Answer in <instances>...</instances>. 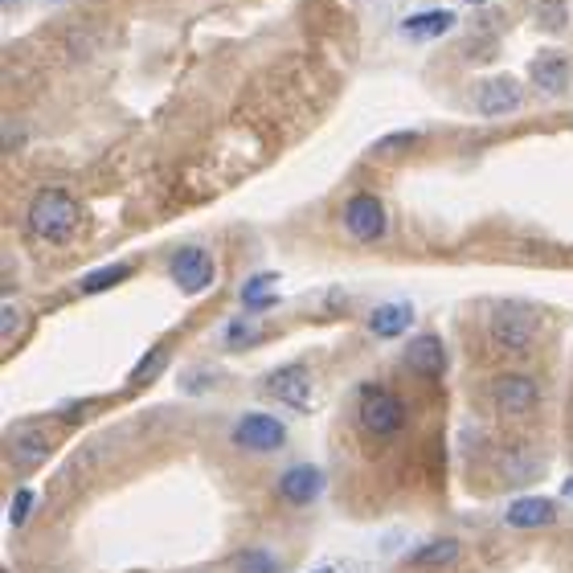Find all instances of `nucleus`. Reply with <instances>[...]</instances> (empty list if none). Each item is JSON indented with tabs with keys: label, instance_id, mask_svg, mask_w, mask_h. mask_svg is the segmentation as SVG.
<instances>
[{
	"label": "nucleus",
	"instance_id": "nucleus-1",
	"mask_svg": "<svg viewBox=\"0 0 573 573\" xmlns=\"http://www.w3.org/2000/svg\"><path fill=\"white\" fill-rule=\"evenodd\" d=\"M29 230L41 238V242H50V246H66L82 222V209L78 201L66 193V189H41L33 201H29Z\"/></svg>",
	"mask_w": 573,
	"mask_h": 573
},
{
	"label": "nucleus",
	"instance_id": "nucleus-2",
	"mask_svg": "<svg viewBox=\"0 0 573 573\" xmlns=\"http://www.w3.org/2000/svg\"><path fill=\"white\" fill-rule=\"evenodd\" d=\"M357 422L377 434V438H389V434H398L406 426V406L393 398L389 389L381 385H365L361 389V398H357Z\"/></svg>",
	"mask_w": 573,
	"mask_h": 573
},
{
	"label": "nucleus",
	"instance_id": "nucleus-3",
	"mask_svg": "<svg viewBox=\"0 0 573 573\" xmlns=\"http://www.w3.org/2000/svg\"><path fill=\"white\" fill-rule=\"evenodd\" d=\"M492 336H496V344L500 348H508V352H524L528 344L537 340V332H541V320H537V312L533 307H524V303H500L496 312H492Z\"/></svg>",
	"mask_w": 573,
	"mask_h": 573
},
{
	"label": "nucleus",
	"instance_id": "nucleus-4",
	"mask_svg": "<svg viewBox=\"0 0 573 573\" xmlns=\"http://www.w3.org/2000/svg\"><path fill=\"white\" fill-rule=\"evenodd\" d=\"M168 271H172V283L181 287L185 295H201L213 283V258H209L205 246H181L172 254Z\"/></svg>",
	"mask_w": 573,
	"mask_h": 573
},
{
	"label": "nucleus",
	"instance_id": "nucleus-5",
	"mask_svg": "<svg viewBox=\"0 0 573 573\" xmlns=\"http://www.w3.org/2000/svg\"><path fill=\"white\" fill-rule=\"evenodd\" d=\"M492 402H496V410H500V414L520 418V414H528V410H537L541 389H537V381H533V377L500 373V377L492 381Z\"/></svg>",
	"mask_w": 573,
	"mask_h": 573
},
{
	"label": "nucleus",
	"instance_id": "nucleus-6",
	"mask_svg": "<svg viewBox=\"0 0 573 573\" xmlns=\"http://www.w3.org/2000/svg\"><path fill=\"white\" fill-rule=\"evenodd\" d=\"M287 443V426L271 414H242L234 426V447L242 451H279Z\"/></svg>",
	"mask_w": 573,
	"mask_h": 573
},
{
	"label": "nucleus",
	"instance_id": "nucleus-7",
	"mask_svg": "<svg viewBox=\"0 0 573 573\" xmlns=\"http://www.w3.org/2000/svg\"><path fill=\"white\" fill-rule=\"evenodd\" d=\"M389 226L385 217V205L373 197V193H357L348 205H344V230L357 238V242H377Z\"/></svg>",
	"mask_w": 573,
	"mask_h": 573
},
{
	"label": "nucleus",
	"instance_id": "nucleus-8",
	"mask_svg": "<svg viewBox=\"0 0 573 573\" xmlns=\"http://www.w3.org/2000/svg\"><path fill=\"white\" fill-rule=\"evenodd\" d=\"M520 103H524V91H520V82L508 78V74L479 82V91H475V111L488 115V119H500V115L520 111Z\"/></svg>",
	"mask_w": 573,
	"mask_h": 573
},
{
	"label": "nucleus",
	"instance_id": "nucleus-9",
	"mask_svg": "<svg viewBox=\"0 0 573 573\" xmlns=\"http://www.w3.org/2000/svg\"><path fill=\"white\" fill-rule=\"evenodd\" d=\"M324 492V471L316 463H295L291 471H283L279 479V496L291 504V508H307V504H316Z\"/></svg>",
	"mask_w": 573,
	"mask_h": 573
},
{
	"label": "nucleus",
	"instance_id": "nucleus-10",
	"mask_svg": "<svg viewBox=\"0 0 573 573\" xmlns=\"http://www.w3.org/2000/svg\"><path fill=\"white\" fill-rule=\"evenodd\" d=\"M267 393L275 402L291 406V410H303L307 402H312V381H307V369L303 365H283L267 377Z\"/></svg>",
	"mask_w": 573,
	"mask_h": 573
},
{
	"label": "nucleus",
	"instance_id": "nucleus-11",
	"mask_svg": "<svg viewBox=\"0 0 573 573\" xmlns=\"http://www.w3.org/2000/svg\"><path fill=\"white\" fill-rule=\"evenodd\" d=\"M406 369L418 373V377H438L447 369V357H443V340L434 332H422L406 344Z\"/></svg>",
	"mask_w": 573,
	"mask_h": 573
},
{
	"label": "nucleus",
	"instance_id": "nucleus-12",
	"mask_svg": "<svg viewBox=\"0 0 573 573\" xmlns=\"http://www.w3.org/2000/svg\"><path fill=\"white\" fill-rule=\"evenodd\" d=\"M504 520H508L512 528H545V524L557 520V508H553V500H545V496H520V500L508 504Z\"/></svg>",
	"mask_w": 573,
	"mask_h": 573
},
{
	"label": "nucleus",
	"instance_id": "nucleus-13",
	"mask_svg": "<svg viewBox=\"0 0 573 573\" xmlns=\"http://www.w3.org/2000/svg\"><path fill=\"white\" fill-rule=\"evenodd\" d=\"M528 74H533V86L545 95H561L565 82H569V62L565 54H537L528 62Z\"/></svg>",
	"mask_w": 573,
	"mask_h": 573
},
{
	"label": "nucleus",
	"instance_id": "nucleus-14",
	"mask_svg": "<svg viewBox=\"0 0 573 573\" xmlns=\"http://www.w3.org/2000/svg\"><path fill=\"white\" fill-rule=\"evenodd\" d=\"M410 324H414V303H381L377 312L369 316V332H373L377 340L402 336Z\"/></svg>",
	"mask_w": 573,
	"mask_h": 573
},
{
	"label": "nucleus",
	"instance_id": "nucleus-15",
	"mask_svg": "<svg viewBox=\"0 0 573 573\" xmlns=\"http://www.w3.org/2000/svg\"><path fill=\"white\" fill-rule=\"evenodd\" d=\"M9 455H13L21 467H37L41 459L50 455V438L41 434V430H33V426H21V430L9 434Z\"/></svg>",
	"mask_w": 573,
	"mask_h": 573
},
{
	"label": "nucleus",
	"instance_id": "nucleus-16",
	"mask_svg": "<svg viewBox=\"0 0 573 573\" xmlns=\"http://www.w3.org/2000/svg\"><path fill=\"white\" fill-rule=\"evenodd\" d=\"M451 25H455V13H451V9H430V13L406 17V21H402V33L426 41V37H443Z\"/></svg>",
	"mask_w": 573,
	"mask_h": 573
},
{
	"label": "nucleus",
	"instance_id": "nucleus-17",
	"mask_svg": "<svg viewBox=\"0 0 573 573\" xmlns=\"http://www.w3.org/2000/svg\"><path fill=\"white\" fill-rule=\"evenodd\" d=\"M455 557H459V541H455V537L430 541V545H422V549L410 553V561H414V565H426V569H430V565H451Z\"/></svg>",
	"mask_w": 573,
	"mask_h": 573
},
{
	"label": "nucleus",
	"instance_id": "nucleus-18",
	"mask_svg": "<svg viewBox=\"0 0 573 573\" xmlns=\"http://www.w3.org/2000/svg\"><path fill=\"white\" fill-rule=\"evenodd\" d=\"M127 275H131V271L123 267V262H115V267H99V271H91V275H82L78 291H82V295H99V291H111V287H119Z\"/></svg>",
	"mask_w": 573,
	"mask_h": 573
},
{
	"label": "nucleus",
	"instance_id": "nucleus-19",
	"mask_svg": "<svg viewBox=\"0 0 573 573\" xmlns=\"http://www.w3.org/2000/svg\"><path fill=\"white\" fill-rule=\"evenodd\" d=\"M275 275H254L246 287H242V307L246 312H262V307L275 303Z\"/></svg>",
	"mask_w": 573,
	"mask_h": 573
},
{
	"label": "nucleus",
	"instance_id": "nucleus-20",
	"mask_svg": "<svg viewBox=\"0 0 573 573\" xmlns=\"http://www.w3.org/2000/svg\"><path fill=\"white\" fill-rule=\"evenodd\" d=\"M164 365H168V348L160 344V348H152V352H148V357H144L136 369H131V377H127V381H131V385H152V381L164 373Z\"/></svg>",
	"mask_w": 573,
	"mask_h": 573
},
{
	"label": "nucleus",
	"instance_id": "nucleus-21",
	"mask_svg": "<svg viewBox=\"0 0 573 573\" xmlns=\"http://www.w3.org/2000/svg\"><path fill=\"white\" fill-rule=\"evenodd\" d=\"M238 573H279V565L271 561V553H262V549H250L238 557Z\"/></svg>",
	"mask_w": 573,
	"mask_h": 573
},
{
	"label": "nucleus",
	"instance_id": "nucleus-22",
	"mask_svg": "<svg viewBox=\"0 0 573 573\" xmlns=\"http://www.w3.org/2000/svg\"><path fill=\"white\" fill-rule=\"evenodd\" d=\"M33 500H37V496H33L29 488H21V492L13 496V504H9V524H13V528H21V524L29 520V512H33Z\"/></svg>",
	"mask_w": 573,
	"mask_h": 573
},
{
	"label": "nucleus",
	"instance_id": "nucleus-23",
	"mask_svg": "<svg viewBox=\"0 0 573 573\" xmlns=\"http://www.w3.org/2000/svg\"><path fill=\"white\" fill-rule=\"evenodd\" d=\"M418 136H414V131H402V136H385L377 148H373V156H389V152H406L410 144H414Z\"/></svg>",
	"mask_w": 573,
	"mask_h": 573
},
{
	"label": "nucleus",
	"instance_id": "nucleus-24",
	"mask_svg": "<svg viewBox=\"0 0 573 573\" xmlns=\"http://www.w3.org/2000/svg\"><path fill=\"white\" fill-rule=\"evenodd\" d=\"M17 332H21V312L5 299V312H0V336L9 340V336H17Z\"/></svg>",
	"mask_w": 573,
	"mask_h": 573
},
{
	"label": "nucleus",
	"instance_id": "nucleus-25",
	"mask_svg": "<svg viewBox=\"0 0 573 573\" xmlns=\"http://www.w3.org/2000/svg\"><path fill=\"white\" fill-rule=\"evenodd\" d=\"M226 340H230L234 348H242V344H254V340H258V332H250V328H246V320H234V324H230V332H226Z\"/></svg>",
	"mask_w": 573,
	"mask_h": 573
},
{
	"label": "nucleus",
	"instance_id": "nucleus-26",
	"mask_svg": "<svg viewBox=\"0 0 573 573\" xmlns=\"http://www.w3.org/2000/svg\"><path fill=\"white\" fill-rule=\"evenodd\" d=\"M13 5H21V0H5V9H13Z\"/></svg>",
	"mask_w": 573,
	"mask_h": 573
},
{
	"label": "nucleus",
	"instance_id": "nucleus-27",
	"mask_svg": "<svg viewBox=\"0 0 573 573\" xmlns=\"http://www.w3.org/2000/svg\"><path fill=\"white\" fill-rule=\"evenodd\" d=\"M565 492H569V496H573V483H565Z\"/></svg>",
	"mask_w": 573,
	"mask_h": 573
},
{
	"label": "nucleus",
	"instance_id": "nucleus-28",
	"mask_svg": "<svg viewBox=\"0 0 573 573\" xmlns=\"http://www.w3.org/2000/svg\"><path fill=\"white\" fill-rule=\"evenodd\" d=\"M316 573H336V569H316Z\"/></svg>",
	"mask_w": 573,
	"mask_h": 573
},
{
	"label": "nucleus",
	"instance_id": "nucleus-29",
	"mask_svg": "<svg viewBox=\"0 0 573 573\" xmlns=\"http://www.w3.org/2000/svg\"><path fill=\"white\" fill-rule=\"evenodd\" d=\"M471 5H483V0H471Z\"/></svg>",
	"mask_w": 573,
	"mask_h": 573
}]
</instances>
